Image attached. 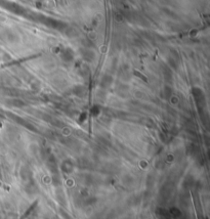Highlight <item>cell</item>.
Returning a JSON list of instances; mask_svg holds the SVG:
<instances>
[{"label": "cell", "mask_w": 210, "mask_h": 219, "mask_svg": "<svg viewBox=\"0 0 210 219\" xmlns=\"http://www.w3.org/2000/svg\"><path fill=\"white\" fill-rule=\"evenodd\" d=\"M112 82H113L112 77H110V76H105V77L102 79L101 84H102L103 87H109V86L112 84Z\"/></svg>", "instance_id": "cell-4"}, {"label": "cell", "mask_w": 210, "mask_h": 219, "mask_svg": "<svg viewBox=\"0 0 210 219\" xmlns=\"http://www.w3.org/2000/svg\"><path fill=\"white\" fill-rule=\"evenodd\" d=\"M82 52H81V54H82V56H83V58L84 59H86V60H92L93 58H94V54H93V52L92 51H90V50H88L87 48H84V49H82L81 50Z\"/></svg>", "instance_id": "cell-2"}, {"label": "cell", "mask_w": 210, "mask_h": 219, "mask_svg": "<svg viewBox=\"0 0 210 219\" xmlns=\"http://www.w3.org/2000/svg\"><path fill=\"white\" fill-rule=\"evenodd\" d=\"M73 92H74L76 95L82 96V95H84V93H85V87H83V86H81V85L75 86V87L73 88Z\"/></svg>", "instance_id": "cell-3"}, {"label": "cell", "mask_w": 210, "mask_h": 219, "mask_svg": "<svg viewBox=\"0 0 210 219\" xmlns=\"http://www.w3.org/2000/svg\"><path fill=\"white\" fill-rule=\"evenodd\" d=\"M164 75H165V78L168 80V79H171V77H172V74H171V72H170V70H165L164 71Z\"/></svg>", "instance_id": "cell-5"}, {"label": "cell", "mask_w": 210, "mask_h": 219, "mask_svg": "<svg viewBox=\"0 0 210 219\" xmlns=\"http://www.w3.org/2000/svg\"><path fill=\"white\" fill-rule=\"evenodd\" d=\"M73 56H74V54H73V51H72L71 49H65V50L63 51V53H61V58H63L65 61H70V60H72V59H73Z\"/></svg>", "instance_id": "cell-1"}]
</instances>
